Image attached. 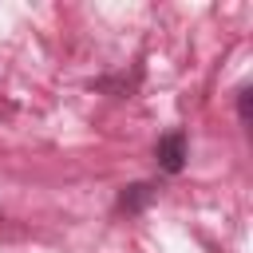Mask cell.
I'll return each mask as SVG.
<instances>
[{"instance_id": "1", "label": "cell", "mask_w": 253, "mask_h": 253, "mask_svg": "<svg viewBox=\"0 0 253 253\" xmlns=\"http://www.w3.org/2000/svg\"><path fill=\"white\" fill-rule=\"evenodd\" d=\"M154 162L166 174H182V166H186V134L182 130H166L158 138V146H154Z\"/></svg>"}, {"instance_id": "2", "label": "cell", "mask_w": 253, "mask_h": 253, "mask_svg": "<svg viewBox=\"0 0 253 253\" xmlns=\"http://www.w3.org/2000/svg\"><path fill=\"white\" fill-rule=\"evenodd\" d=\"M150 198H154V186H150V182H134V186H126V190L119 194V210L138 213V210H142Z\"/></svg>"}, {"instance_id": "3", "label": "cell", "mask_w": 253, "mask_h": 253, "mask_svg": "<svg viewBox=\"0 0 253 253\" xmlns=\"http://www.w3.org/2000/svg\"><path fill=\"white\" fill-rule=\"evenodd\" d=\"M237 115H241V123L253 119V87H241L237 91Z\"/></svg>"}]
</instances>
